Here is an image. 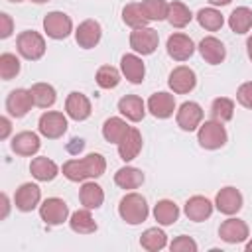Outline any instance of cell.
I'll list each match as a JSON object with an SVG mask.
<instances>
[{
  "label": "cell",
  "instance_id": "7402d4cb",
  "mask_svg": "<svg viewBox=\"0 0 252 252\" xmlns=\"http://www.w3.org/2000/svg\"><path fill=\"white\" fill-rule=\"evenodd\" d=\"M120 71L132 85H140L146 77V65L138 53H126L120 59Z\"/></svg>",
  "mask_w": 252,
  "mask_h": 252
},
{
  "label": "cell",
  "instance_id": "f35d334b",
  "mask_svg": "<svg viewBox=\"0 0 252 252\" xmlns=\"http://www.w3.org/2000/svg\"><path fill=\"white\" fill-rule=\"evenodd\" d=\"M148 20L150 22H161L167 20V10H169V2L167 0H142L140 2Z\"/></svg>",
  "mask_w": 252,
  "mask_h": 252
},
{
  "label": "cell",
  "instance_id": "ee69618b",
  "mask_svg": "<svg viewBox=\"0 0 252 252\" xmlns=\"http://www.w3.org/2000/svg\"><path fill=\"white\" fill-rule=\"evenodd\" d=\"M12 32H14V22H12L10 14L0 12V37L6 39V37L12 35Z\"/></svg>",
  "mask_w": 252,
  "mask_h": 252
},
{
  "label": "cell",
  "instance_id": "d6a6232c",
  "mask_svg": "<svg viewBox=\"0 0 252 252\" xmlns=\"http://www.w3.org/2000/svg\"><path fill=\"white\" fill-rule=\"evenodd\" d=\"M140 246L148 252H158V250H163L167 246V234L158 228V226H152V228H146L140 236Z\"/></svg>",
  "mask_w": 252,
  "mask_h": 252
},
{
  "label": "cell",
  "instance_id": "f6af8a7d",
  "mask_svg": "<svg viewBox=\"0 0 252 252\" xmlns=\"http://www.w3.org/2000/svg\"><path fill=\"white\" fill-rule=\"evenodd\" d=\"M12 132V124L8 116H0V140H6Z\"/></svg>",
  "mask_w": 252,
  "mask_h": 252
},
{
  "label": "cell",
  "instance_id": "74e56055",
  "mask_svg": "<svg viewBox=\"0 0 252 252\" xmlns=\"http://www.w3.org/2000/svg\"><path fill=\"white\" fill-rule=\"evenodd\" d=\"M81 161H83V167H85L89 179H96V177L104 175V171H106V159L98 152L87 154L85 158H81Z\"/></svg>",
  "mask_w": 252,
  "mask_h": 252
},
{
  "label": "cell",
  "instance_id": "bcb514c9",
  "mask_svg": "<svg viewBox=\"0 0 252 252\" xmlns=\"http://www.w3.org/2000/svg\"><path fill=\"white\" fill-rule=\"evenodd\" d=\"M2 205H4V213H2V219L8 217V211H10V201H8V195L2 193Z\"/></svg>",
  "mask_w": 252,
  "mask_h": 252
},
{
  "label": "cell",
  "instance_id": "4316f807",
  "mask_svg": "<svg viewBox=\"0 0 252 252\" xmlns=\"http://www.w3.org/2000/svg\"><path fill=\"white\" fill-rule=\"evenodd\" d=\"M114 183L120 189H138L144 183V171L134 165H124L114 173Z\"/></svg>",
  "mask_w": 252,
  "mask_h": 252
},
{
  "label": "cell",
  "instance_id": "ab89813d",
  "mask_svg": "<svg viewBox=\"0 0 252 252\" xmlns=\"http://www.w3.org/2000/svg\"><path fill=\"white\" fill-rule=\"evenodd\" d=\"M20 69H22L20 59H18L14 53L4 51V53L0 55V77H2V81L14 79V77L20 73Z\"/></svg>",
  "mask_w": 252,
  "mask_h": 252
},
{
  "label": "cell",
  "instance_id": "603a6c76",
  "mask_svg": "<svg viewBox=\"0 0 252 252\" xmlns=\"http://www.w3.org/2000/svg\"><path fill=\"white\" fill-rule=\"evenodd\" d=\"M146 110H148V106H146V102L142 100V96H138V94H126V96H122V98L118 100V112H120L126 120H130V122H140V120H144Z\"/></svg>",
  "mask_w": 252,
  "mask_h": 252
},
{
  "label": "cell",
  "instance_id": "ffe728a7",
  "mask_svg": "<svg viewBox=\"0 0 252 252\" xmlns=\"http://www.w3.org/2000/svg\"><path fill=\"white\" fill-rule=\"evenodd\" d=\"M199 53H201V57L209 63V65H220L222 61H224V57H226V47H224V43L219 39V37H215V35H207V37H203L201 41H199Z\"/></svg>",
  "mask_w": 252,
  "mask_h": 252
},
{
  "label": "cell",
  "instance_id": "7dc6e473",
  "mask_svg": "<svg viewBox=\"0 0 252 252\" xmlns=\"http://www.w3.org/2000/svg\"><path fill=\"white\" fill-rule=\"evenodd\" d=\"M211 6H226V4H230L232 0H207Z\"/></svg>",
  "mask_w": 252,
  "mask_h": 252
},
{
  "label": "cell",
  "instance_id": "4dcf8cb0",
  "mask_svg": "<svg viewBox=\"0 0 252 252\" xmlns=\"http://www.w3.org/2000/svg\"><path fill=\"white\" fill-rule=\"evenodd\" d=\"M154 219L161 226H169L179 219V207L171 199H161L154 207Z\"/></svg>",
  "mask_w": 252,
  "mask_h": 252
},
{
  "label": "cell",
  "instance_id": "f5cc1de1",
  "mask_svg": "<svg viewBox=\"0 0 252 252\" xmlns=\"http://www.w3.org/2000/svg\"><path fill=\"white\" fill-rule=\"evenodd\" d=\"M250 37H252V35H250Z\"/></svg>",
  "mask_w": 252,
  "mask_h": 252
},
{
  "label": "cell",
  "instance_id": "484cf974",
  "mask_svg": "<svg viewBox=\"0 0 252 252\" xmlns=\"http://www.w3.org/2000/svg\"><path fill=\"white\" fill-rule=\"evenodd\" d=\"M79 201L83 207L87 209H98L104 203V191L98 183L94 181H83L81 189H79Z\"/></svg>",
  "mask_w": 252,
  "mask_h": 252
},
{
  "label": "cell",
  "instance_id": "8fae6325",
  "mask_svg": "<svg viewBox=\"0 0 252 252\" xmlns=\"http://www.w3.org/2000/svg\"><path fill=\"white\" fill-rule=\"evenodd\" d=\"M100 37H102V28H100V24H98L96 20H93V18L83 20V22L77 26V30H75V41H77V45L83 47V49H93V47H96L98 41H100Z\"/></svg>",
  "mask_w": 252,
  "mask_h": 252
},
{
  "label": "cell",
  "instance_id": "1f68e13d",
  "mask_svg": "<svg viewBox=\"0 0 252 252\" xmlns=\"http://www.w3.org/2000/svg\"><path fill=\"white\" fill-rule=\"evenodd\" d=\"M122 22L128 28L138 30V28H146L150 20H148V16H146V12H144L140 2H130V4H126L122 8Z\"/></svg>",
  "mask_w": 252,
  "mask_h": 252
},
{
  "label": "cell",
  "instance_id": "83f0119b",
  "mask_svg": "<svg viewBox=\"0 0 252 252\" xmlns=\"http://www.w3.org/2000/svg\"><path fill=\"white\" fill-rule=\"evenodd\" d=\"M228 28L238 33V35H244L252 30V10L248 6H238L230 12L228 16Z\"/></svg>",
  "mask_w": 252,
  "mask_h": 252
},
{
  "label": "cell",
  "instance_id": "f907efd6",
  "mask_svg": "<svg viewBox=\"0 0 252 252\" xmlns=\"http://www.w3.org/2000/svg\"><path fill=\"white\" fill-rule=\"evenodd\" d=\"M32 2H35V4H45V2H49V0H32Z\"/></svg>",
  "mask_w": 252,
  "mask_h": 252
},
{
  "label": "cell",
  "instance_id": "4fadbf2b",
  "mask_svg": "<svg viewBox=\"0 0 252 252\" xmlns=\"http://www.w3.org/2000/svg\"><path fill=\"white\" fill-rule=\"evenodd\" d=\"M165 49H167V55L173 61H187L195 53V43H193V39L189 35L177 32V33H171L167 37Z\"/></svg>",
  "mask_w": 252,
  "mask_h": 252
},
{
  "label": "cell",
  "instance_id": "52a82bcc",
  "mask_svg": "<svg viewBox=\"0 0 252 252\" xmlns=\"http://www.w3.org/2000/svg\"><path fill=\"white\" fill-rule=\"evenodd\" d=\"M39 217L49 226L63 224L69 219V205L59 197H49L39 205Z\"/></svg>",
  "mask_w": 252,
  "mask_h": 252
},
{
  "label": "cell",
  "instance_id": "2e32d148",
  "mask_svg": "<svg viewBox=\"0 0 252 252\" xmlns=\"http://www.w3.org/2000/svg\"><path fill=\"white\" fill-rule=\"evenodd\" d=\"M219 236H220V240H224L228 244H238V242H244L250 236V230H248V224L242 219L230 217V219L220 222Z\"/></svg>",
  "mask_w": 252,
  "mask_h": 252
},
{
  "label": "cell",
  "instance_id": "277c9868",
  "mask_svg": "<svg viewBox=\"0 0 252 252\" xmlns=\"http://www.w3.org/2000/svg\"><path fill=\"white\" fill-rule=\"evenodd\" d=\"M67 116L57 110H45L37 120V130L43 138L57 140L67 132Z\"/></svg>",
  "mask_w": 252,
  "mask_h": 252
},
{
  "label": "cell",
  "instance_id": "b9f144b4",
  "mask_svg": "<svg viewBox=\"0 0 252 252\" xmlns=\"http://www.w3.org/2000/svg\"><path fill=\"white\" fill-rule=\"evenodd\" d=\"M197 248H199L197 242L191 236H187V234H181V236L173 238L171 244H169L171 252H197Z\"/></svg>",
  "mask_w": 252,
  "mask_h": 252
},
{
  "label": "cell",
  "instance_id": "f546056e",
  "mask_svg": "<svg viewBox=\"0 0 252 252\" xmlns=\"http://www.w3.org/2000/svg\"><path fill=\"white\" fill-rule=\"evenodd\" d=\"M30 93H32L33 104L39 108H49L57 100V93H55L53 85H49V83H33L30 87Z\"/></svg>",
  "mask_w": 252,
  "mask_h": 252
},
{
  "label": "cell",
  "instance_id": "3957f363",
  "mask_svg": "<svg viewBox=\"0 0 252 252\" xmlns=\"http://www.w3.org/2000/svg\"><path fill=\"white\" fill-rule=\"evenodd\" d=\"M228 134L226 128L222 126V122L219 120H205L201 122L199 130H197V142L203 150H219L226 144Z\"/></svg>",
  "mask_w": 252,
  "mask_h": 252
},
{
  "label": "cell",
  "instance_id": "6da1fadb",
  "mask_svg": "<svg viewBox=\"0 0 252 252\" xmlns=\"http://www.w3.org/2000/svg\"><path fill=\"white\" fill-rule=\"evenodd\" d=\"M118 215L126 224H142L150 215L146 197L136 191L126 193L118 203Z\"/></svg>",
  "mask_w": 252,
  "mask_h": 252
},
{
  "label": "cell",
  "instance_id": "836d02e7",
  "mask_svg": "<svg viewBox=\"0 0 252 252\" xmlns=\"http://www.w3.org/2000/svg\"><path fill=\"white\" fill-rule=\"evenodd\" d=\"M197 22H199V26L203 28V30H207V32H219L220 28H222V24H224V18H222V14L215 8V6H209V8H201L199 12H197Z\"/></svg>",
  "mask_w": 252,
  "mask_h": 252
},
{
  "label": "cell",
  "instance_id": "7bdbcfd3",
  "mask_svg": "<svg viewBox=\"0 0 252 252\" xmlns=\"http://www.w3.org/2000/svg\"><path fill=\"white\" fill-rule=\"evenodd\" d=\"M236 100L240 106L252 110V81H246L236 89Z\"/></svg>",
  "mask_w": 252,
  "mask_h": 252
},
{
  "label": "cell",
  "instance_id": "d590c367",
  "mask_svg": "<svg viewBox=\"0 0 252 252\" xmlns=\"http://www.w3.org/2000/svg\"><path fill=\"white\" fill-rule=\"evenodd\" d=\"M94 79H96V85H98L100 89L110 91V89H116V87L120 85V81H122V71H118V69L112 67V65H100V67L96 69Z\"/></svg>",
  "mask_w": 252,
  "mask_h": 252
},
{
  "label": "cell",
  "instance_id": "8992f818",
  "mask_svg": "<svg viewBox=\"0 0 252 252\" xmlns=\"http://www.w3.org/2000/svg\"><path fill=\"white\" fill-rule=\"evenodd\" d=\"M158 43H159V33L150 26L130 32V47L138 55H152L158 49Z\"/></svg>",
  "mask_w": 252,
  "mask_h": 252
},
{
  "label": "cell",
  "instance_id": "8d00e7d4",
  "mask_svg": "<svg viewBox=\"0 0 252 252\" xmlns=\"http://www.w3.org/2000/svg\"><path fill=\"white\" fill-rule=\"evenodd\" d=\"M211 116H213V120H219L222 124L232 120V116H234V100L228 98V96H217L211 102Z\"/></svg>",
  "mask_w": 252,
  "mask_h": 252
},
{
  "label": "cell",
  "instance_id": "9a60e30c",
  "mask_svg": "<svg viewBox=\"0 0 252 252\" xmlns=\"http://www.w3.org/2000/svg\"><path fill=\"white\" fill-rule=\"evenodd\" d=\"M41 201V189L35 183H22L14 193V205L22 213L33 211Z\"/></svg>",
  "mask_w": 252,
  "mask_h": 252
},
{
  "label": "cell",
  "instance_id": "681fc988",
  "mask_svg": "<svg viewBox=\"0 0 252 252\" xmlns=\"http://www.w3.org/2000/svg\"><path fill=\"white\" fill-rule=\"evenodd\" d=\"M246 252H252V240H250V242H246Z\"/></svg>",
  "mask_w": 252,
  "mask_h": 252
},
{
  "label": "cell",
  "instance_id": "5b68a950",
  "mask_svg": "<svg viewBox=\"0 0 252 252\" xmlns=\"http://www.w3.org/2000/svg\"><path fill=\"white\" fill-rule=\"evenodd\" d=\"M43 32L51 39H65L73 32V20L65 12L53 10V12L45 14V18H43Z\"/></svg>",
  "mask_w": 252,
  "mask_h": 252
},
{
  "label": "cell",
  "instance_id": "44dd1931",
  "mask_svg": "<svg viewBox=\"0 0 252 252\" xmlns=\"http://www.w3.org/2000/svg\"><path fill=\"white\" fill-rule=\"evenodd\" d=\"M10 148L14 154L18 156H24V158H30V156H35L41 148V142H39V136L35 132H30V130H24V132H18L12 142H10Z\"/></svg>",
  "mask_w": 252,
  "mask_h": 252
},
{
  "label": "cell",
  "instance_id": "d4e9b609",
  "mask_svg": "<svg viewBox=\"0 0 252 252\" xmlns=\"http://www.w3.org/2000/svg\"><path fill=\"white\" fill-rule=\"evenodd\" d=\"M69 226H71V230L77 232V234H93V232H96V228H98L96 220H94L93 215H91V209H87V207L77 209L75 213H71V217H69Z\"/></svg>",
  "mask_w": 252,
  "mask_h": 252
},
{
  "label": "cell",
  "instance_id": "816d5d0a",
  "mask_svg": "<svg viewBox=\"0 0 252 252\" xmlns=\"http://www.w3.org/2000/svg\"><path fill=\"white\" fill-rule=\"evenodd\" d=\"M10 2H24V0H10Z\"/></svg>",
  "mask_w": 252,
  "mask_h": 252
},
{
  "label": "cell",
  "instance_id": "60d3db41",
  "mask_svg": "<svg viewBox=\"0 0 252 252\" xmlns=\"http://www.w3.org/2000/svg\"><path fill=\"white\" fill-rule=\"evenodd\" d=\"M61 171H63V175H65L69 181H73V183H83V181L89 179V175H87V171H85L81 159H67V161L63 163V167H61Z\"/></svg>",
  "mask_w": 252,
  "mask_h": 252
},
{
  "label": "cell",
  "instance_id": "c3c4849f",
  "mask_svg": "<svg viewBox=\"0 0 252 252\" xmlns=\"http://www.w3.org/2000/svg\"><path fill=\"white\" fill-rule=\"evenodd\" d=\"M246 51H248V57L252 61V37H248V41H246Z\"/></svg>",
  "mask_w": 252,
  "mask_h": 252
},
{
  "label": "cell",
  "instance_id": "e575fe53",
  "mask_svg": "<svg viewBox=\"0 0 252 252\" xmlns=\"http://www.w3.org/2000/svg\"><path fill=\"white\" fill-rule=\"evenodd\" d=\"M191 20H193V14H191V10H189L187 4H183V2H179V0L169 2L167 22H169L173 28H185Z\"/></svg>",
  "mask_w": 252,
  "mask_h": 252
},
{
  "label": "cell",
  "instance_id": "30bf717a",
  "mask_svg": "<svg viewBox=\"0 0 252 252\" xmlns=\"http://www.w3.org/2000/svg\"><path fill=\"white\" fill-rule=\"evenodd\" d=\"M242 203H244L242 193H240L236 187H232V185L222 187V189L217 193V197H215V207H217V211L222 213V215H226V217L236 215V213L242 209Z\"/></svg>",
  "mask_w": 252,
  "mask_h": 252
},
{
  "label": "cell",
  "instance_id": "d6986e66",
  "mask_svg": "<svg viewBox=\"0 0 252 252\" xmlns=\"http://www.w3.org/2000/svg\"><path fill=\"white\" fill-rule=\"evenodd\" d=\"M213 203L207 199V197H203V195H193V197H189L187 201H185V205H183V213H185V217L189 219V220H193V222H203V220H207L211 215H213Z\"/></svg>",
  "mask_w": 252,
  "mask_h": 252
},
{
  "label": "cell",
  "instance_id": "7c38bea8",
  "mask_svg": "<svg viewBox=\"0 0 252 252\" xmlns=\"http://www.w3.org/2000/svg\"><path fill=\"white\" fill-rule=\"evenodd\" d=\"M33 106L30 89H14L6 96V110L12 118H24Z\"/></svg>",
  "mask_w": 252,
  "mask_h": 252
},
{
  "label": "cell",
  "instance_id": "cb8c5ba5",
  "mask_svg": "<svg viewBox=\"0 0 252 252\" xmlns=\"http://www.w3.org/2000/svg\"><path fill=\"white\" fill-rule=\"evenodd\" d=\"M30 173L33 175V179L47 183V181H53V179L59 175V167H57V163H55L53 159H49L47 156H37V158H33L32 163H30Z\"/></svg>",
  "mask_w": 252,
  "mask_h": 252
},
{
  "label": "cell",
  "instance_id": "ac0fdd59",
  "mask_svg": "<svg viewBox=\"0 0 252 252\" xmlns=\"http://www.w3.org/2000/svg\"><path fill=\"white\" fill-rule=\"evenodd\" d=\"M142 144H144L142 132H140L136 126H130V130L126 132V136L116 144V146H118V156H120V159L126 161V163L132 161V159H136L138 154L142 152Z\"/></svg>",
  "mask_w": 252,
  "mask_h": 252
},
{
  "label": "cell",
  "instance_id": "7a4b0ae2",
  "mask_svg": "<svg viewBox=\"0 0 252 252\" xmlns=\"http://www.w3.org/2000/svg\"><path fill=\"white\" fill-rule=\"evenodd\" d=\"M16 49L18 53L28 61H37L45 55V39L35 30H24L16 37Z\"/></svg>",
  "mask_w": 252,
  "mask_h": 252
},
{
  "label": "cell",
  "instance_id": "f1b7e54d",
  "mask_svg": "<svg viewBox=\"0 0 252 252\" xmlns=\"http://www.w3.org/2000/svg\"><path fill=\"white\" fill-rule=\"evenodd\" d=\"M128 130H130V126L126 124L124 118H120V116H110V118H106L104 124H102V138H104L106 142H110V144H118V142L126 136Z\"/></svg>",
  "mask_w": 252,
  "mask_h": 252
},
{
  "label": "cell",
  "instance_id": "9c48e42d",
  "mask_svg": "<svg viewBox=\"0 0 252 252\" xmlns=\"http://www.w3.org/2000/svg\"><path fill=\"white\" fill-rule=\"evenodd\" d=\"M167 85L175 94H187L197 87V75H195V71L191 67L179 65L169 73Z\"/></svg>",
  "mask_w": 252,
  "mask_h": 252
},
{
  "label": "cell",
  "instance_id": "e0dca14e",
  "mask_svg": "<svg viewBox=\"0 0 252 252\" xmlns=\"http://www.w3.org/2000/svg\"><path fill=\"white\" fill-rule=\"evenodd\" d=\"M148 110L152 116L159 118V120H165L169 116H173V110H175V96L171 93H165V91H159V93H154L148 102H146Z\"/></svg>",
  "mask_w": 252,
  "mask_h": 252
},
{
  "label": "cell",
  "instance_id": "ba28073f",
  "mask_svg": "<svg viewBox=\"0 0 252 252\" xmlns=\"http://www.w3.org/2000/svg\"><path fill=\"white\" fill-rule=\"evenodd\" d=\"M175 122L183 132H193L199 130L201 122H203V108L199 102L195 100H185L177 112H175Z\"/></svg>",
  "mask_w": 252,
  "mask_h": 252
},
{
  "label": "cell",
  "instance_id": "5bb4252c",
  "mask_svg": "<svg viewBox=\"0 0 252 252\" xmlns=\"http://www.w3.org/2000/svg\"><path fill=\"white\" fill-rule=\"evenodd\" d=\"M91 112H93V108H91V100H89L87 94H83L79 91H73V93L67 94V98H65V114L71 120L83 122V120H87L91 116Z\"/></svg>",
  "mask_w": 252,
  "mask_h": 252
}]
</instances>
